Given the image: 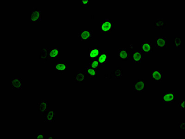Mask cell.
Segmentation results:
<instances>
[{
  "instance_id": "30bf717a",
  "label": "cell",
  "mask_w": 185,
  "mask_h": 139,
  "mask_svg": "<svg viewBox=\"0 0 185 139\" xmlns=\"http://www.w3.org/2000/svg\"><path fill=\"white\" fill-rule=\"evenodd\" d=\"M41 11L34 10L31 11L30 14V21L31 22H41Z\"/></svg>"
},
{
  "instance_id": "5bb4252c",
  "label": "cell",
  "mask_w": 185,
  "mask_h": 139,
  "mask_svg": "<svg viewBox=\"0 0 185 139\" xmlns=\"http://www.w3.org/2000/svg\"><path fill=\"white\" fill-rule=\"evenodd\" d=\"M119 58L123 61H127L129 58V52L126 48L119 49Z\"/></svg>"
},
{
  "instance_id": "4316f807",
  "label": "cell",
  "mask_w": 185,
  "mask_h": 139,
  "mask_svg": "<svg viewBox=\"0 0 185 139\" xmlns=\"http://www.w3.org/2000/svg\"><path fill=\"white\" fill-rule=\"evenodd\" d=\"M81 5L83 7H87L89 5V1H83L81 2Z\"/></svg>"
},
{
  "instance_id": "8fae6325",
  "label": "cell",
  "mask_w": 185,
  "mask_h": 139,
  "mask_svg": "<svg viewBox=\"0 0 185 139\" xmlns=\"http://www.w3.org/2000/svg\"><path fill=\"white\" fill-rule=\"evenodd\" d=\"M88 52L89 59L93 60L98 58L99 55L101 53V51L99 47L89 48L88 49Z\"/></svg>"
},
{
  "instance_id": "7a4b0ae2",
  "label": "cell",
  "mask_w": 185,
  "mask_h": 139,
  "mask_svg": "<svg viewBox=\"0 0 185 139\" xmlns=\"http://www.w3.org/2000/svg\"><path fill=\"white\" fill-rule=\"evenodd\" d=\"M146 89V85L145 79L143 77H141L134 82L133 92L135 93H142Z\"/></svg>"
},
{
  "instance_id": "8992f818",
  "label": "cell",
  "mask_w": 185,
  "mask_h": 139,
  "mask_svg": "<svg viewBox=\"0 0 185 139\" xmlns=\"http://www.w3.org/2000/svg\"><path fill=\"white\" fill-rule=\"evenodd\" d=\"M75 81L77 83H83L87 79V74L84 70H78L74 75Z\"/></svg>"
},
{
  "instance_id": "7402d4cb",
  "label": "cell",
  "mask_w": 185,
  "mask_h": 139,
  "mask_svg": "<svg viewBox=\"0 0 185 139\" xmlns=\"http://www.w3.org/2000/svg\"><path fill=\"white\" fill-rule=\"evenodd\" d=\"M48 48H43L39 53V59L47 61L48 60Z\"/></svg>"
},
{
  "instance_id": "4fadbf2b",
  "label": "cell",
  "mask_w": 185,
  "mask_h": 139,
  "mask_svg": "<svg viewBox=\"0 0 185 139\" xmlns=\"http://www.w3.org/2000/svg\"><path fill=\"white\" fill-rule=\"evenodd\" d=\"M152 80L154 82H161L163 79V72L161 70H154L151 73Z\"/></svg>"
},
{
  "instance_id": "2e32d148",
  "label": "cell",
  "mask_w": 185,
  "mask_h": 139,
  "mask_svg": "<svg viewBox=\"0 0 185 139\" xmlns=\"http://www.w3.org/2000/svg\"><path fill=\"white\" fill-rule=\"evenodd\" d=\"M55 119H56V112L55 110L49 111L45 115L44 122L53 123L55 122Z\"/></svg>"
},
{
  "instance_id": "d6986e66",
  "label": "cell",
  "mask_w": 185,
  "mask_h": 139,
  "mask_svg": "<svg viewBox=\"0 0 185 139\" xmlns=\"http://www.w3.org/2000/svg\"><path fill=\"white\" fill-rule=\"evenodd\" d=\"M85 71L87 75H88L90 79H93L97 78V74L96 73V70L93 69L92 68L89 66H86L85 69Z\"/></svg>"
},
{
  "instance_id": "f546056e",
  "label": "cell",
  "mask_w": 185,
  "mask_h": 139,
  "mask_svg": "<svg viewBox=\"0 0 185 139\" xmlns=\"http://www.w3.org/2000/svg\"><path fill=\"white\" fill-rule=\"evenodd\" d=\"M48 139H55V137H49L48 138Z\"/></svg>"
},
{
  "instance_id": "ac0fdd59",
  "label": "cell",
  "mask_w": 185,
  "mask_h": 139,
  "mask_svg": "<svg viewBox=\"0 0 185 139\" xmlns=\"http://www.w3.org/2000/svg\"><path fill=\"white\" fill-rule=\"evenodd\" d=\"M166 26V22L163 19H157L154 22V26L156 30L163 29Z\"/></svg>"
},
{
  "instance_id": "9c48e42d",
  "label": "cell",
  "mask_w": 185,
  "mask_h": 139,
  "mask_svg": "<svg viewBox=\"0 0 185 139\" xmlns=\"http://www.w3.org/2000/svg\"><path fill=\"white\" fill-rule=\"evenodd\" d=\"M11 87L14 89L20 90L22 87V79L21 77H12L11 79Z\"/></svg>"
},
{
  "instance_id": "ffe728a7",
  "label": "cell",
  "mask_w": 185,
  "mask_h": 139,
  "mask_svg": "<svg viewBox=\"0 0 185 139\" xmlns=\"http://www.w3.org/2000/svg\"><path fill=\"white\" fill-rule=\"evenodd\" d=\"M113 75L117 80L121 79L123 75V69L122 67L117 66L115 67L113 71Z\"/></svg>"
},
{
  "instance_id": "ba28073f",
  "label": "cell",
  "mask_w": 185,
  "mask_h": 139,
  "mask_svg": "<svg viewBox=\"0 0 185 139\" xmlns=\"http://www.w3.org/2000/svg\"><path fill=\"white\" fill-rule=\"evenodd\" d=\"M48 58L57 60L59 58V49L58 48H49L48 50Z\"/></svg>"
},
{
  "instance_id": "6da1fadb",
  "label": "cell",
  "mask_w": 185,
  "mask_h": 139,
  "mask_svg": "<svg viewBox=\"0 0 185 139\" xmlns=\"http://www.w3.org/2000/svg\"><path fill=\"white\" fill-rule=\"evenodd\" d=\"M115 24L110 18H105L100 24V32L103 34L110 33L114 28Z\"/></svg>"
},
{
  "instance_id": "7c38bea8",
  "label": "cell",
  "mask_w": 185,
  "mask_h": 139,
  "mask_svg": "<svg viewBox=\"0 0 185 139\" xmlns=\"http://www.w3.org/2000/svg\"><path fill=\"white\" fill-rule=\"evenodd\" d=\"M155 47L157 49H165L167 47V39L165 36H157L155 38Z\"/></svg>"
},
{
  "instance_id": "3957f363",
  "label": "cell",
  "mask_w": 185,
  "mask_h": 139,
  "mask_svg": "<svg viewBox=\"0 0 185 139\" xmlns=\"http://www.w3.org/2000/svg\"><path fill=\"white\" fill-rule=\"evenodd\" d=\"M140 49L141 51L145 56L149 53L153 52V48L151 41L149 40H143L140 43Z\"/></svg>"
},
{
  "instance_id": "cb8c5ba5",
  "label": "cell",
  "mask_w": 185,
  "mask_h": 139,
  "mask_svg": "<svg viewBox=\"0 0 185 139\" xmlns=\"http://www.w3.org/2000/svg\"><path fill=\"white\" fill-rule=\"evenodd\" d=\"M89 66L92 68L94 70H96V71L99 70L100 68V66L99 62H98V59L94 60L92 62H90L89 64Z\"/></svg>"
},
{
  "instance_id": "484cf974",
  "label": "cell",
  "mask_w": 185,
  "mask_h": 139,
  "mask_svg": "<svg viewBox=\"0 0 185 139\" xmlns=\"http://www.w3.org/2000/svg\"><path fill=\"white\" fill-rule=\"evenodd\" d=\"M179 108L181 110L184 111L185 110V99H183L181 101V102L178 104V106Z\"/></svg>"
},
{
  "instance_id": "277c9868",
  "label": "cell",
  "mask_w": 185,
  "mask_h": 139,
  "mask_svg": "<svg viewBox=\"0 0 185 139\" xmlns=\"http://www.w3.org/2000/svg\"><path fill=\"white\" fill-rule=\"evenodd\" d=\"M93 31L91 29H85L79 33L78 37L82 41H90L93 39Z\"/></svg>"
},
{
  "instance_id": "f1b7e54d",
  "label": "cell",
  "mask_w": 185,
  "mask_h": 139,
  "mask_svg": "<svg viewBox=\"0 0 185 139\" xmlns=\"http://www.w3.org/2000/svg\"><path fill=\"white\" fill-rule=\"evenodd\" d=\"M105 78H107L108 80H111L112 78V76L110 74H109V75H104Z\"/></svg>"
},
{
  "instance_id": "9a60e30c",
  "label": "cell",
  "mask_w": 185,
  "mask_h": 139,
  "mask_svg": "<svg viewBox=\"0 0 185 139\" xmlns=\"http://www.w3.org/2000/svg\"><path fill=\"white\" fill-rule=\"evenodd\" d=\"M145 55L140 51L133 52L132 60L134 63H140L144 59Z\"/></svg>"
},
{
  "instance_id": "5b68a950",
  "label": "cell",
  "mask_w": 185,
  "mask_h": 139,
  "mask_svg": "<svg viewBox=\"0 0 185 139\" xmlns=\"http://www.w3.org/2000/svg\"><path fill=\"white\" fill-rule=\"evenodd\" d=\"M49 103L46 99H42L37 105V110L41 115H45L48 112Z\"/></svg>"
},
{
  "instance_id": "52a82bcc",
  "label": "cell",
  "mask_w": 185,
  "mask_h": 139,
  "mask_svg": "<svg viewBox=\"0 0 185 139\" xmlns=\"http://www.w3.org/2000/svg\"><path fill=\"white\" fill-rule=\"evenodd\" d=\"M162 101L164 104H173L176 100L175 98V94L173 92H165L163 94Z\"/></svg>"
},
{
  "instance_id": "44dd1931",
  "label": "cell",
  "mask_w": 185,
  "mask_h": 139,
  "mask_svg": "<svg viewBox=\"0 0 185 139\" xmlns=\"http://www.w3.org/2000/svg\"><path fill=\"white\" fill-rule=\"evenodd\" d=\"M55 68L57 71L62 73L65 72L67 69V64L65 62H59L55 65Z\"/></svg>"
},
{
  "instance_id": "d4e9b609",
  "label": "cell",
  "mask_w": 185,
  "mask_h": 139,
  "mask_svg": "<svg viewBox=\"0 0 185 139\" xmlns=\"http://www.w3.org/2000/svg\"><path fill=\"white\" fill-rule=\"evenodd\" d=\"M178 130H184V129H185V122H179L178 123Z\"/></svg>"
},
{
  "instance_id": "603a6c76",
  "label": "cell",
  "mask_w": 185,
  "mask_h": 139,
  "mask_svg": "<svg viewBox=\"0 0 185 139\" xmlns=\"http://www.w3.org/2000/svg\"><path fill=\"white\" fill-rule=\"evenodd\" d=\"M173 45L176 49H180L181 47V38L179 36H176L173 40Z\"/></svg>"
},
{
  "instance_id": "e0dca14e",
  "label": "cell",
  "mask_w": 185,
  "mask_h": 139,
  "mask_svg": "<svg viewBox=\"0 0 185 139\" xmlns=\"http://www.w3.org/2000/svg\"><path fill=\"white\" fill-rule=\"evenodd\" d=\"M97 59L100 66L102 67L107 63L108 61V53L105 51L101 52Z\"/></svg>"
},
{
  "instance_id": "83f0119b",
  "label": "cell",
  "mask_w": 185,
  "mask_h": 139,
  "mask_svg": "<svg viewBox=\"0 0 185 139\" xmlns=\"http://www.w3.org/2000/svg\"><path fill=\"white\" fill-rule=\"evenodd\" d=\"M44 133L37 134V135L36 139H44Z\"/></svg>"
}]
</instances>
